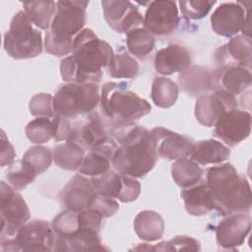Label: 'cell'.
<instances>
[{
	"label": "cell",
	"instance_id": "6da1fadb",
	"mask_svg": "<svg viewBox=\"0 0 252 252\" xmlns=\"http://www.w3.org/2000/svg\"><path fill=\"white\" fill-rule=\"evenodd\" d=\"M113 126L111 135L117 149L111 165L122 174L144 177L155 167L158 157L151 131L134 123Z\"/></svg>",
	"mask_w": 252,
	"mask_h": 252
},
{
	"label": "cell",
	"instance_id": "7a4b0ae2",
	"mask_svg": "<svg viewBox=\"0 0 252 252\" xmlns=\"http://www.w3.org/2000/svg\"><path fill=\"white\" fill-rule=\"evenodd\" d=\"M114 52L110 44L91 29H83L74 38L72 54L60 62V74L67 83H97Z\"/></svg>",
	"mask_w": 252,
	"mask_h": 252
},
{
	"label": "cell",
	"instance_id": "3957f363",
	"mask_svg": "<svg viewBox=\"0 0 252 252\" xmlns=\"http://www.w3.org/2000/svg\"><path fill=\"white\" fill-rule=\"evenodd\" d=\"M206 184L215 202V210L221 216L248 213L252 205V194L248 180L239 175L230 163L210 167L206 173Z\"/></svg>",
	"mask_w": 252,
	"mask_h": 252
},
{
	"label": "cell",
	"instance_id": "277c9868",
	"mask_svg": "<svg viewBox=\"0 0 252 252\" xmlns=\"http://www.w3.org/2000/svg\"><path fill=\"white\" fill-rule=\"evenodd\" d=\"M88 1H57L56 13L45 32V51L55 56L72 52L75 36L83 30L86 21Z\"/></svg>",
	"mask_w": 252,
	"mask_h": 252
},
{
	"label": "cell",
	"instance_id": "5b68a950",
	"mask_svg": "<svg viewBox=\"0 0 252 252\" xmlns=\"http://www.w3.org/2000/svg\"><path fill=\"white\" fill-rule=\"evenodd\" d=\"M100 109L115 124H129L151 112V104L128 89L124 82L105 83L100 92Z\"/></svg>",
	"mask_w": 252,
	"mask_h": 252
},
{
	"label": "cell",
	"instance_id": "8992f818",
	"mask_svg": "<svg viewBox=\"0 0 252 252\" xmlns=\"http://www.w3.org/2000/svg\"><path fill=\"white\" fill-rule=\"evenodd\" d=\"M3 46L14 59L34 58L42 52L41 33L33 28L25 11H19L13 17L4 34Z\"/></svg>",
	"mask_w": 252,
	"mask_h": 252
},
{
	"label": "cell",
	"instance_id": "52a82bcc",
	"mask_svg": "<svg viewBox=\"0 0 252 252\" xmlns=\"http://www.w3.org/2000/svg\"><path fill=\"white\" fill-rule=\"evenodd\" d=\"M99 88L95 83H68L53 96L55 114L74 118L94 111L99 102Z\"/></svg>",
	"mask_w": 252,
	"mask_h": 252
},
{
	"label": "cell",
	"instance_id": "ba28073f",
	"mask_svg": "<svg viewBox=\"0 0 252 252\" xmlns=\"http://www.w3.org/2000/svg\"><path fill=\"white\" fill-rule=\"evenodd\" d=\"M56 235L52 225L34 220L23 224L14 237L0 239L2 251H54Z\"/></svg>",
	"mask_w": 252,
	"mask_h": 252
},
{
	"label": "cell",
	"instance_id": "9c48e42d",
	"mask_svg": "<svg viewBox=\"0 0 252 252\" xmlns=\"http://www.w3.org/2000/svg\"><path fill=\"white\" fill-rule=\"evenodd\" d=\"M1 199V237L12 238L17 230L30 220V210L23 197L4 181L0 183Z\"/></svg>",
	"mask_w": 252,
	"mask_h": 252
},
{
	"label": "cell",
	"instance_id": "30bf717a",
	"mask_svg": "<svg viewBox=\"0 0 252 252\" xmlns=\"http://www.w3.org/2000/svg\"><path fill=\"white\" fill-rule=\"evenodd\" d=\"M236 108L237 101L234 95L220 89L212 94L198 96L195 103V117L203 126L213 127L223 114Z\"/></svg>",
	"mask_w": 252,
	"mask_h": 252
},
{
	"label": "cell",
	"instance_id": "8fae6325",
	"mask_svg": "<svg viewBox=\"0 0 252 252\" xmlns=\"http://www.w3.org/2000/svg\"><path fill=\"white\" fill-rule=\"evenodd\" d=\"M144 28L155 35H167L178 27L179 16L174 1L157 0L150 2L144 17Z\"/></svg>",
	"mask_w": 252,
	"mask_h": 252
},
{
	"label": "cell",
	"instance_id": "7c38bea8",
	"mask_svg": "<svg viewBox=\"0 0 252 252\" xmlns=\"http://www.w3.org/2000/svg\"><path fill=\"white\" fill-rule=\"evenodd\" d=\"M214 136L229 147H235L251 132V114L245 110L233 109L223 114L214 125Z\"/></svg>",
	"mask_w": 252,
	"mask_h": 252
},
{
	"label": "cell",
	"instance_id": "4fadbf2b",
	"mask_svg": "<svg viewBox=\"0 0 252 252\" xmlns=\"http://www.w3.org/2000/svg\"><path fill=\"white\" fill-rule=\"evenodd\" d=\"M101 5L106 23L119 33L128 32L144 22V17L138 8L129 1L104 0Z\"/></svg>",
	"mask_w": 252,
	"mask_h": 252
},
{
	"label": "cell",
	"instance_id": "5bb4252c",
	"mask_svg": "<svg viewBox=\"0 0 252 252\" xmlns=\"http://www.w3.org/2000/svg\"><path fill=\"white\" fill-rule=\"evenodd\" d=\"M151 133L158 157L168 160L190 157L195 144L191 138L163 127H156Z\"/></svg>",
	"mask_w": 252,
	"mask_h": 252
},
{
	"label": "cell",
	"instance_id": "9a60e30c",
	"mask_svg": "<svg viewBox=\"0 0 252 252\" xmlns=\"http://www.w3.org/2000/svg\"><path fill=\"white\" fill-rule=\"evenodd\" d=\"M251 230V218L244 213L232 214L221 220L216 227V239L223 249L240 246Z\"/></svg>",
	"mask_w": 252,
	"mask_h": 252
},
{
	"label": "cell",
	"instance_id": "2e32d148",
	"mask_svg": "<svg viewBox=\"0 0 252 252\" xmlns=\"http://www.w3.org/2000/svg\"><path fill=\"white\" fill-rule=\"evenodd\" d=\"M246 13L243 2L222 3L211 16L212 29L219 35L231 37L242 30Z\"/></svg>",
	"mask_w": 252,
	"mask_h": 252
},
{
	"label": "cell",
	"instance_id": "e0dca14e",
	"mask_svg": "<svg viewBox=\"0 0 252 252\" xmlns=\"http://www.w3.org/2000/svg\"><path fill=\"white\" fill-rule=\"evenodd\" d=\"M96 196L92 180L81 173L73 176L59 195L66 209L75 212L92 207Z\"/></svg>",
	"mask_w": 252,
	"mask_h": 252
},
{
	"label": "cell",
	"instance_id": "ac0fdd59",
	"mask_svg": "<svg viewBox=\"0 0 252 252\" xmlns=\"http://www.w3.org/2000/svg\"><path fill=\"white\" fill-rule=\"evenodd\" d=\"M117 149V143L111 137H106L94 145L85 156L79 172L86 176H99L109 170L112 158Z\"/></svg>",
	"mask_w": 252,
	"mask_h": 252
},
{
	"label": "cell",
	"instance_id": "d6986e66",
	"mask_svg": "<svg viewBox=\"0 0 252 252\" xmlns=\"http://www.w3.org/2000/svg\"><path fill=\"white\" fill-rule=\"evenodd\" d=\"M178 82L181 90L191 96H200L207 92L217 91L219 88L217 70L212 71L200 65L190 66L181 72Z\"/></svg>",
	"mask_w": 252,
	"mask_h": 252
},
{
	"label": "cell",
	"instance_id": "ffe728a7",
	"mask_svg": "<svg viewBox=\"0 0 252 252\" xmlns=\"http://www.w3.org/2000/svg\"><path fill=\"white\" fill-rule=\"evenodd\" d=\"M191 54L187 48L169 44L156 53L154 64L158 73L167 76L185 71L191 66Z\"/></svg>",
	"mask_w": 252,
	"mask_h": 252
},
{
	"label": "cell",
	"instance_id": "44dd1931",
	"mask_svg": "<svg viewBox=\"0 0 252 252\" xmlns=\"http://www.w3.org/2000/svg\"><path fill=\"white\" fill-rule=\"evenodd\" d=\"M55 251H103L108 250L102 246L99 231L79 227L67 236H56Z\"/></svg>",
	"mask_w": 252,
	"mask_h": 252
},
{
	"label": "cell",
	"instance_id": "7402d4cb",
	"mask_svg": "<svg viewBox=\"0 0 252 252\" xmlns=\"http://www.w3.org/2000/svg\"><path fill=\"white\" fill-rule=\"evenodd\" d=\"M219 87L226 93L237 95L251 85V72L249 68L236 64H224L217 70Z\"/></svg>",
	"mask_w": 252,
	"mask_h": 252
},
{
	"label": "cell",
	"instance_id": "603a6c76",
	"mask_svg": "<svg viewBox=\"0 0 252 252\" xmlns=\"http://www.w3.org/2000/svg\"><path fill=\"white\" fill-rule=\"evenodd\" d=\"M181 197L185 210L189 215L200 217L215 210L214 199L206 182H203V180L191 187L183 188Z\"/></svg>",
	"mask_w": 252,
	"mask_h": 252
},
{
	"label": "cell",
	"instance_id": "cb8c5ba5",
	"mask_svg": "<svg viewBox=\"0 0 252 252\" xmlns=\"http://www.w3.org/2000/svg\"><path fill=\"white\" fill-rule=\"evenodd\" d=\"M230 156V150L222 143L209 139L202 140L194 144L190 155L191 159L198 164H219L226 160Z\"/></svg>",
	"mask_w": 252,
	"mask_h": 252
},
{
	"label": "cell",
	"instance_id": "d4e9b609",
	"mask_svg": "<svg viewBox=\"0 0 252 252\" xmlns=\"http://www.w3.org/2000/svg\"><path fill=\"white\" fill-rule=\"evenodd\" d=\"M134 229L142 240L156 241L163 235L164 221L155 211H142L134 219Z\"/></svg>",
	"mask_w": 252,
	"mask_h": 252
},
{
	"label": "cell",
	"instance_id": "484cf974",
	"mask_svg": "<svg viewBox=\"0 0 252 252\" xmlns=\"http://www.w3.org/2000/svg\"><path fill=\"white\" fill-rule=\"evenodd\" d=\"M251 48V38L244 34H238L233 36L227 44L217 50V52H220L217 57H228V60H232L229 64L241 65L250 69L252 55Z\"/></svg>",
	"mask_w": 252,
	"mask_h": 252
},
{
	"label": "cell",
	"instance_id": "4316f807",
	"mask_svg": "<svg viewBox=\"0 0 252 252\" xmlns=\"http://www.w3.org/2000/svg\"><path fill=\"white\" fill-rule=\"evenodd\" d=\"M204 170L191 158L176 159L171 166V175L174 182L181 188L191 187L203 179Z\"/></svg>",
	"mask_w": 252,
	"mask_h": 252
},
{
	"label": "cell",
	"instance_id": "83f0119b",
	"mask_svg": "<svg viewBox=\"0 0 252 252\" xmlns=\"http://www.w3.org/2000/svg\"><path fill=\"white\" fill-rule=\"evenodd\" d=\"M52 157L59 167L67 170H76L79 169L85 158V150L73 142L65 141L54 147Z\"/></svg>",
	"mask_w": 252,
	"mask_h": 252
},
{
	"label": "cell",
	"instance_id": "f1b7e54d",
	"mask_svg": "<svg viewBox=\"0 0 252 252\" xmlns=\"http://www.w3.org/2000/svg\"><path fill=\"white\" fill-rule=\"evenodd\" d=\"M24 11L30 21L41 30H48L53 17L56 13V2L47 1H29L23 3Z\"/></svg>",
	"mask_w": 252,
	"mask_h": 252
},
{
	"label": "cell",
	"instance_id": "f546056e",
	"mask_svg": "<svg viewBox=\"0 0 252 252\" xmlns=\"http://www.w3.org/2000/svg\"><path fill=\"white\" fill-rule=\"evenodd\" d=\"M179 89L175 82L165 77L155 78L152 84L151 97L153 102L162 108H168L175 104L178 98Z\"/></svg>",
	"mask_w": 252,
	"mask_h": 252
},
{
	"label": "cell",
	"instance_id": "4dcf8cb0",
	"mask_svg": "<svg viewBox=\"0 0 252 252\" xmlns=\"http://www.w3.org/2000/svg\"><path fill=\"white\" fill-rule=\"evenodd\" d=\"M127 33L126 43L131 54L138 58L148 56L155 47V37L144 27H137Z\"/></svg>",
	"mask_w": 252,
	"mask_h": 252
},
{
	"label": "cell",
	"instance_id": "1f68e13d",
	"mask_svg": "<svg viewBox=\"0 0 252 252\" xmlns=\"http://www.w3.org/2000/svg\"><path fill=\"white\" fill-rule=\"evenodd\" d=\"M106 69L112 78L132 79L139 73V64L128 53L123 52L113 54Z\"/></svg>",
	"mask_w": 252,
	"mask_h": 252
},
{
	"label": "cell",
	"instance_id": "d6a6232c",
	"mask_svg": "<svg viewBox=\"0 0 252 252\" xmlns=\"http://www.w3.org/2000/svg\"><path fill=\"white\" fill-rule=\"evenodd\" d=\"M122 173L108 170L99 176L92 177L91 180L97 195L118 199L122 189Z\"/></svg>",
	"mask_w": 252,
	"mask_h": 252
},
{
	"label": "cell",
	"instance_id": "836d02e7",
	"mask_svg": "<svg viewBox=\"0 0 252 252\" xmlns=\"http://www.w3.org/2000/svg\"><path fill=\"white\" fill-rule=\"evenodd\" d=\"M55 125L52 118L37 117L30 121L26 127L28 139L34 144H43L54 138Z\"/></svg>",
	"mask_w": 252,
	"mask_h": 252
},
{
	"label": "cell",
	"instance_id": "e575fe53",
	"mask_svg": "<svg viewBox=\"0 0 252 252\" xmlns=\"http://www.w3.org/2000/svg\"><path fill=\"white\" fill-rule=\"evenodd\" d=\"M52 152L43 146H33L23 156L22 161L36 174L43 173L51 164Z\"/></svg>",
	"mask_w": 252,
	"mask_h": 252
},
{
	"label": "cell",
	"instance_id": "d590c367",
	"mask_svg": "<svg viewBox=\"0 0 252 252\" xmlns=\"http://www.w3.org/2000/svg\"><path fill=\"white\" fill-rule=\"evenodd\" d=\"M36 175L37 174L22 160L12 162L6 172V178L8 180V183L16 191L23 190L30 183H32Z\"/></svg>",
	"mask_w": 252,
	"mask_h": 252
},
{
	"label": "cell",
	"instance_id": "8d00e7d4",
	"mask_svg": "<svg viewBox=\"0 0 252 252\" xmlns=\"http://www.w3.org/2000/svg\"><path fill=\"white\" fill-rule=\"evenodd\" d=\"M52 228L56 236H67L79 228L78 212L66 209L52 220Z\"/></svg>",
	"mask_w": 252,
	"mask_h": 252
},
{
	"label": "cell",
	"instance_id": "74e56055",
	"mask_svg": "<svg viewBox=\"0 0 252 252\" xmlns=\"http://www.w3.org/2000/svg\"><path fill=\"white\" fill-rule=\"evenodd\" d=\"M30 112L35 117L52 118L55 115L53 96L50 94H34L29 103Z\"/></svg>",
	"mask_w": 252,
	"mask_h": 252
},
{
	"label": "cell",
	"instance_id": "f35d334b",
	"mask_svg": "<svg viewBox=\"0 0 252 252\" xmlns=\"http://www.w3.org/2000/svg\"><path fill=\"white\" fill-rule=\"evenodd\" d=\"M200 251V243L186 235H178L173 237L168 241L160 242L157 245H154V251Z\"/></svg>",
	"mask_w": 252,
	"mask_h": 252
},
{
	"label": "cell",
	"instance_id": "ab89813d",
	"mask_svg": "<svg viewBox=\"0 0 252 252\" xmlns=\"http://www.w3.org/2000/svg\"><path fill=\"white\" fill-rule=\"evenodd\" d=\"M216 1H180V10L184 17L199 20L208 15Z\"/></svg>",
	"mask_w": 252,
	"mask_h": 252
},
{
	"label": "cell",
	"instance_id": "60d3db41",
	"mask_svg": "<svg viewBox=\"0 0 252 252\" xmlns=\"http://www.w3.org/2000/svg\"><path fill=\"white\" fill-rule=\"evenodd\" d=\"M141 192V184L134 177L123 174L122 189L118 200L123 203H129L135 201Z\"/></svg>",
	"mask_w": 252,
	"mask_h": 252
},
{
	"label": "cell",
	"instance_id": "b9f144b4",
	"mask_svg": "<svg viewBox=\"0 0 252 252\" xmlns=\"http://www.w3.org/2000/svg\"><path fill=\"white\" fill-rule=\"evenodd\" d=\"M92 207L98 210L103 218H109L119 210V205L115 201V199L101 195L96 196Z\"/></svg>",
	"mask_w": 252,
	"mask_h": 252
},
{
	"label": "cell",
	"instance_id": "7bdbcfd3",
	"mask_svg": "<svg viewBox=\"0 0 252 252\" xmlns=\"http://www.w3.org/2000/svg\"><path fill=\"white\" fill-rule=\"evenodd\" d=\"M16 157L15 150L10 144L8 138L5 135V132H1V166L10 165Z\"/></svg>",
	"mask_w": 252,
	"mask_h": 252
}]
</instances>
